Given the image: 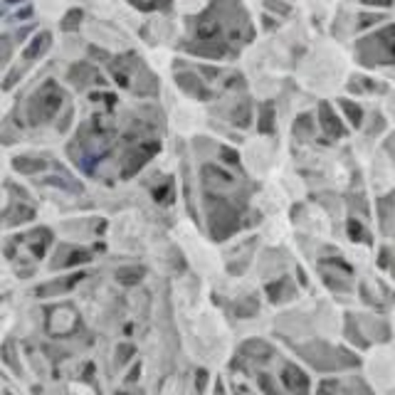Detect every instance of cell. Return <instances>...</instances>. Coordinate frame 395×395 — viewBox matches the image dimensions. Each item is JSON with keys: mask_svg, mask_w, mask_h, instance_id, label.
I'll return each instance as SVG.
<instances>
[{"mask_svg": "<svg viewBox=\"0 0 395 395\" xmlns=\"http://www.w3.org/2000/svg\"><path fill=\"white\" fill-rule=\"evenodd\" d=\"M59 107H62V92L55 82H47L40 92L30 99V121L33 124L50 121L59 111Z\"/></svg>", "mask_w": 395, "mask_h": 395, "instance_id": "6da1fadb", "label": "cell"}, {"mask_svg": "<svg viewBox=\"0 0 395 395\" xmlns=\"http://www.w3.org/2000/svg\"><path fill=\"white\" fill-rule=\"evenodd\" d=\"M366 42L378 50L376 62H390V59H395V25H390V28L376 33L373 37H368Z\"/></svg>", "mask_w": 395, "mask_h": 395, "instance_id": "7a4b0ae2", "label": "cell"}, {"mask_svg": "<svg viewBox=\"0 0 395 395\" xmlns=\"http://www.w3.org/2000/svg\"><path fill=\"white\" fill-rule=\"evenodd\" d=\"M160 146L156 141H151V143H141L138 149H134V151H129V158L124 160V176H131V173H136L138 168L146 163L149 158H154V154L158 151Z\"/></svg>", "mask_w": 395, "mask_h": 395, "instance_id": "3957f363", "label": "cell"}, {"mask_svg": "<svg viewBox=\"0 0 395 395\" xmlns=\"http://www.w3.org/2000/svg\"><path fill=\"white\" fill-rule=\"evenodd\" d=\"M319 121H321V129L329 134V136L338 138V136H344V127H341V121H338V116L331 111V107L329 104H321L319 107Z\"/></svg>", "mask_w": 395, "mask_h": 395, "instance_id": "277c9868", "label": "cell"}, {"mask_svg": "<svg viewBox=\"0 0 395 395\" xmlns=\"http://www.w3.org/2000/svg\"><path fill=\"white\" fill-rule=\"evenodd\" d=\"M50 42H52V35L50 33H42V35H37L33 40V45L25 50V57L28 59H35L37 55H45V50L50 47Z\"/></svg>", "mask_w": 395, "mask_h": 395, "instance_id": "5b68a950", "label": "cell"}, {"mask_svg": "<svg viewBox=\"0 0 395 395\" xmlns=\"http://www.w3.org/2000/svg\"><path fill=\"white\" fill-rule=\"evenodd\" d=\"M176 82H178L181 86H183V89H185L188 94H195V97H198V94H201V97H208L205 89H203V84H201L198 80H195L193 75H178Z\"/></svg>", "mask_w": 395, "mask_h": 395, "instance_id": "8992f818", "label": "cell"}, {"mask_svg": "<svg viewBox=\"0 0 395 395\" xmlns=\"http://www.w3.org/2000/svg\"><path fill=\"white\" fill-rule=\"evenodd\" d=\"M272 129H275V107H272V104H264L262 111H259V131L272 134Z\"/></svg>", "mask_w": 395, "mask_h": 395, "instance_id": "52a82bcc", "label": "cell"}, {"mask_svg": "<svg viewBox=\"0 0 395 395\" xmlns=\"http://www.w3.org/2000/svg\"><path fill=\"white\" fill-rule=\"evenodd\" d=\"M15 168L23 173H37L45 168V160H37V158H17L15 160Z\"/></svg>", "mask_w": 395, "mask_h": 395, "instance_id": "ba28073f", "label": "cell"}, {"mask_svg": "<svg viewBox=\"0 0 395 395\" xmlns=\"http://www.w3.org/2000/svg\"><path fill=\"white\" fill-rule=\"evenodd\" d=\"M131 6H136L138 10H166L171 0H131Z\"/></svg>", "mask_w": 395, "mask_h": 395, "instance_id": "9c48e42d", "label": "cell"}, {"mask_svg": "<svg viewBox=\"0 0 395 395\" xmlns=\"http://www.w3.org/2000/svg\"><path fill=\"white\" fill-rule=\"evenodd\" d=\"M341 107L346 109V116L351 119V124H353V127H358V124H361V119H363L361 107H356V104H351V102H341Z\"/></svg>", "mask_w": 395, "mask_h": 395, "instance_id": "30bf717a", "label": "cell"}, {"mask_svg": "<svg viewBox=\"0 0 395 395\" xmlns=\"http://www.w3.org/2000/svg\"><path fill=\"white\" fill-rule=\"evenodd\" d=\"M82 23V10H69V15L62 20V30H72Z\"/></svg>", "mask_w": 395, "mask_h": 395, "instance_id": "8fae6325", "label": "cell"}, {"mask_svg": "<svg viewBox=\"0 0 395 395\" xmlns=\"http://www.w3.org/2000/svg\"><path fill=\"white\" fill-rule=\"evenodd\" d=\"M363 3H368V6H390L393 0H363Z\"/></svg>", "mask_w": 395, "mask_h": 395, "instance_id": "7c38bea8", "label": "cell"}, {"mask_svg": "<svg viewBox=\"0 0 395 395\" xmlns=\"http://www.w3.org/2000/svg\"><path fill=\"white\" fill-rule=\"evenodd\" d=\"M8 3H12V0H8Z\"/></svg>", "mask_w": 395, "mask_h": 395, "instance_id": "4fadbf2b", "label": "cell"}]
</instances>
